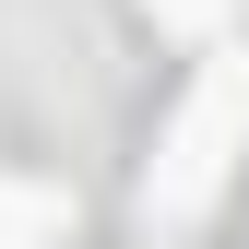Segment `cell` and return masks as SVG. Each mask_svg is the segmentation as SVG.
I'll list each match as a JSON object with an SVG mask.
<instances>
[{
    "label": "cell",
    "mask_w": 249,
    "mask_h": 249,
    "mask_svg": "<svg viewBox=\"0 0 249 249\" xmlns=\"http://www.w3.org/2000/svg\"><path fill=\"white\" fill-rule=\"evenodd\" d=\"M154 12H166L178 36H213V24H226V0H154Z\"/></svg>",
    "instance_id": "3"
},
{
    "label": "cell",
    "mask_w": 249,
    "mask_h": 249,
    "mask_svg": "<svg viewBox=\"0 0 249 249\" xmlns=\"http://www.w3.org/2000/svg\"><path fill=\"white\" fill-rule=\"evenodd\" d=\"M237 142H249V48H213V59H202V83H190V95H178V119H166V142H154L142 213L190 226V213H202L213 190H226Z\"/></svg>",
    "instance_id": "1"
},
{
    "label": "cell",
    "mask_w": 249,
    "mask_h": 249,
    "mask_svg": "<svg viewBox=\"0 0 249 249\" xmlns=\"http://www.w3.org/2000/svg\"><path fill=\"white\" fill-rule=\"evenodd\" d=\"M71 226V190L59 178H0V249H48Z\"/></svg>",
    "instance_id": "2"
}]
</instances>
